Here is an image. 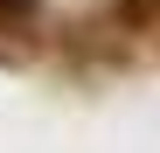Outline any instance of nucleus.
<instances>
[{
	"instance_id": "2",
	"label": "nucleus",
	"mask_w": 160,
	"mask_h": 153,
	"mask_svg": "<svg viewBox=\"0 0 160 153\" xmlns=\"http://www.w3.org/2000/svg\"><path fill=\"white\" fill-rule=\"evenodd\" d=\"M42 0H0V28H28Z\"/></svg>"
},
{
	"instance_id": "1",
	"label": "nucleus",
	"mask_w": 160,
	"mask_h": 153,
	"mask_svg": "<svg viewBox=\"0 0 160 153\" xmlns=\"http://www.w3.org/2000/svg\"><path fill=\"white\" fill-rule=\"evenodd\" d=\"M112 21H118V28H153V21H160V0H112Z\"/></svg>"
}]
</instances>
